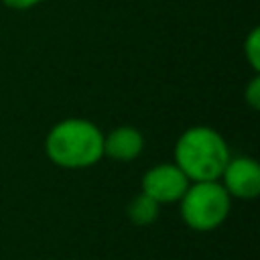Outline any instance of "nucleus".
Returning a JSON list of instances; mask_svg holds the SVG:
<instances>
[{"label": "nucleus", "mask_w": 260, "mask_h": 260, "mask_svg": "<svg viewBox=\"0 0 260 260\" xmlns=\"http://www.w3.org/2000/svg\"><path fill=\"white\" fill-rule=\"evenodd\" d=\"M142 134L136 128L122 126L116 128L108 138H104V154L116 160H134L142 152Z\"/></svg>", "instance_id": "423d86ee"}, {"label": "nucleus", "mask_w": 260, "mask_h": 260, "mask_svg": "<svg viewBox=\"0 0 260 260\" xmlns=\"http://www.w3.org/2000/svg\"><path fill=\"white\" fill-rule=\"evenodd\" d=\"M181 213L189 228L197 232L213 230L230 213V195L215 181H197L181 197Z\"/></svg>", "instance_id": "7ed1b4c3"}, {"label": "nucleus", "mask_w": 260, "mask_h": 260, "mask_svg": "<svg viewBox=\"0 0 260 260\" xmlns=\"http://www.w3.org/2000/svg\"><path fill=\"white\" fill-rule=\"evenodd\" d=\"M246 102H248L254 110L260 108V77H254V79L250 81V85L246 87Z\"/></svg>", "instance_id": "1a4fd4ad"}, {"label": "nucleus", "mask_w": 260, "mask_h": 260, "mask_svg": "<svg viewBox=\"0 0 260 260\" xmlns=\"http://www.w3.org/2000/svg\"><path fill=\"white\" fill-rule=\"evenodd\" d=\"M158 205L152 197H148L146 193L136 195L130 205H128V217L136 223V225H150L156 217H158Z\"/></svg>", "instance_id": "0eeeda50"}, {"label": "nucleus", "mask_w": 260, "mask_h": 260, "mask_svg": "<svg viewBox=\"0 0 260 260\" xmlns=\"http://www.w3.org/2000/svg\"><path fill=\"white\" fill-rule=\"evenodd\" d=\"M2 2L10 8H30V6L39 4L41 0H2Z\"/></svg>", "instance_id": "9d476101"}, {"label": "nucleus", "mask_w": 260, "mask_h": 260, "mask_svg": "<svg viewBox=\"0 0 260 260\" xmlns=\"http://www.w3.org/2000/svg\"><path fill=\"white\" fill-rule=\"evenodd\" d=\"M221 177L228 195L240 199H254L260 193V167L252 158L228 160Z\"/></svg>", "instance_id": "39448f33"}, {"label": "nucleus", "mask_w": 260, "mask_h": 260, "mask_svg": "<svg viewBox=\"0 0 260 260\" xmlns=\"http://www.w3.org/2000/svg\"><path fill=\"white\" fill-rule=\"evenodd\" d=\"M230 160V150L223 138L205 126H195L183 132L175 146V162L187 179L215 181L221 177Z\"/></svg>", "instance_id": "f257e3e1"}, {"label": "nucleus", "mask_w": 260, "mask_h": 260, "mask_svg": "<svg viewBox=\"0 0 260 260\" xmlns=\"http://www.w3.org/2000/svg\"><path fill=\"white\" fill-rule=\"evenodd\" d=\"M189 187V179L177 165H158L142 177V193L156 203L179 201Z\"/></svg>", "instance_id": "20e7f679"}, {"label": "nucleus", "mask_w": 260, "mask_h": 260, "mask_svg": "<svg viewBox=\"0 0 260 260\" xmlns=\"http://www.w3.org/2000/svg\"><path fill=\"white\" fill-rule=\"evenodd\" d=\"M49 158L65 169H83L95 165L104 154V136L87 120H63L47 136Z\"/></svg>", "instance_id": "f03ea898"}, {"label": "nucleus", "mask_w": 260, "mask_h": 260, "mask_svg": "<svg viewBox=\"0 0 260 260\" xmlns=\"http://www.w3.org/2000/svg\"><path fill=\"white\" fill-rule=\"evenodd\" d=\"M246 59L250 61V65L258 71L260 69V30L254 28L250 32V37L246 39Z\"/></svg>", "instance_id": "6e6552de"}]
</instances>
